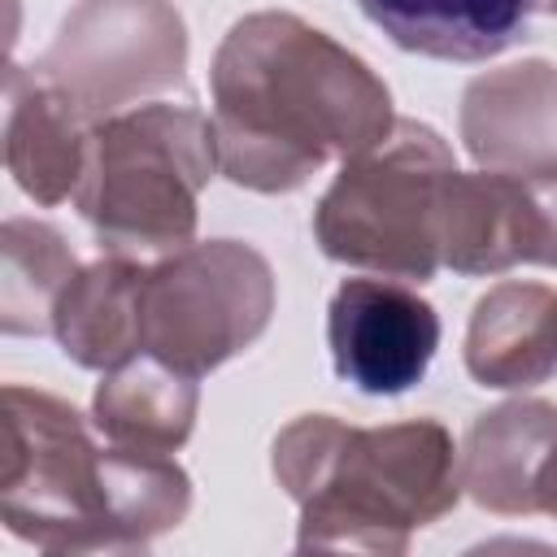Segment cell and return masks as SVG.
Listing matches in <instances>:
<instances>
[{
	"label": "cell",
	"mask_w": 557,
	"mask_h": 557,
	"mask_svg": "<svg viewBox=\"0 0 557 557\" xmlns=\"http://www.w3.org/2000/svg\"><path fill=\"white\" fill-rule=\"evenodd\" d=\"M191 479L165 453L100 448L83 413L39 387H4L0 522L44 553H131L178 527Z\"/></svg>",
	"instance_id": "obj_2"
},
{
	"label": "cell",
	"mask_w": 557,
	"mask_h": 557,
	"mask_svg": "<svg viewBox=\"0 0 557 557\" xmlns=\"http://www.w3.org/2000/svg\"><path fill=\"white\" fill-rule=\"evenodd\" d=\"M557 444V405L509 400L483 413L461 453V487L492 513H535V479Z\"/></svg>",
	"instance_id": "obj_13"
},
{
	"label": "cell",
	"mask_w": 557,
	"mask_h": 557,
	"mask_svg": "<svg viewBox=\"0 0 557 557\" xmlns=\"http://www.w3.org/2000/svg\"><path fill=\"white\" fill-rule=\"evenodd\" d=\"M187 30L170 0H83L35 74L87 117L122 113L131 100L183 78Z\"/></svg>",
	"instance_id": "obj_7"
},
{
	"label": "cell",
	"mask_w": 557,
	"mask_h": 557,
	"mask_svg": "<svg viewBox=\"0 0 557 557\" xmlns=\"http://www.w3.org/2000/svg\"><path fill=\"white\" fill-rule=\"evenodd\" d=\"M196 379L144 352L104 370L91 400V422L109 444L139 453H174L196 426Z\"/></svg>",
	"instance_id": "obj_16"
},
{
	"label": "cell",
	"mask_w": 557,
	"mask_h": 557,
	"mask_svg": "<svg viewBox=\"0 0 557 557\" xmlns=\"http://www.w3.org/2000/svg\"><path fill=\"white\" fill-rule=\"evenodd\" d=\"M405 52L435 61H487L522 39L535 0H357Z\"/></svg>",
	"instance_id": "obj_15"
},
{
	"label": "cell",
	"mask_w": 557,
	"mask_h": 557,
	"mask_svg": "<svg viewBox=\"0 0 557 557\" xmlns=\"http://www.w3.org/2000/svg\"><path fill=\"white\" fill-rule=\"evenodd\" d=\"M453 170V148L435 126L396 117L374 148L339 165L318 200L313 235L322 252L387 278L426 283L444 265L440 239Z\"/></svg>",
	"instance_id": "obj_5"
},
{
	"label": "cell",
	"mask_w": 557,
	"mask_h": 557,
	"mask_svg": "<svg viewBox=\"0 0 557 557\" xmlns=\"http://www.w3.org/2000/svg\"><path fill=\"white\" fill-rule=\"evenodd\" d=\"M535 13H557V0H535Z\"/></svg>",
	"instance_id": "obj_19"
},
{
	"label": "cell",
	"mask_w": 557,
	"mask_h": 557,
	"mask_svg": "<svg viewBox=\"0 0 557 557\" xmlns=\"http://www.w3.org/2000/svg\"><path fill=\"white\" fill-rule=\"evenodd\" d=\"M461 139L487 170L557 165V70L518 61L474 78L461 96Z\"/></svg>",
	"instance_id": "obj_10"
},
{
	"label": "cell",
	"mask_w": 557,
	"mask_h": 557,
	"mask_svg": "<svg viewBox=\"0 0 557 557\" xmlns=\"http://www.w3.org/2000/svg\"><path fill=\"white\" fill-rule=\"evenodd\" d=\"M444 265L457 274H505L557 265V165L548 170H453L444 196Z\"/></svg>",
	"instance_id": "obj_8"
},
{
	"label": "cell",
	"mask_w": 557,
	"mask_h": 557,
	"mask_svg": "<svg viewBox=\"0 0 557 557\" xmlns=\"http://www.w3.org/2000/svg\"><path fill=\"white\" fill-rule=\"evenodd\" d=\"M218 165L213 122L191 104H135L91 122L74 191L113 257L157 261L196 244V200Z\"/></svg>",
	"instance_id": "obj_4"
},
{
	"label": "cell",
	"mask_w": 557,
	"mask_h": 557,
	"mask_svg": "<svg viewBox=\"0 0 557 557\" xmlns=\"http://www.w3.org/2000/svg\"><path fill=\"white\" fill-rule=\"evenodd\" d=\"M4 244V278H0V326L9 335H44L52 331V313L70 278L78 274L65 239L30 218H9L0 231Z\"/></svg>",
	"instance_id": "obj_17"
},
{
	"label": "cell",
	"mask_w": 557,
	"mask_h": 557,
	"mask_svg": "<svg viewBox=\"0 0 557 557\" xmlns=\"http://www.w3.org/2000/svg\"><path fill=\"white\" fill-rule=\"evenodd\" d=\"M535 513L557 518V444H553V453L544 457L540 479H535Z\"/></svg>",
	"instance_id": "obj_18"
},
{
	"label": "cell",
	"mask_w": 557,
	"mask_h": 557,
	"mask_svg": "<svg viewBox=\"0 0 557 557\" xmlns=\"http://www.w3.org/2000/svg\"><path fill=\"white\" fill-rule=\"evenodd\" d=\"M144 270L148 261L109 252L70 278L52 313V335L70 361L87 370H113L144 352L139 344Z\"/></svg>",
	"instance_id": "obj_14"
},
{
	"label": "cell",
	"mask_w": 557,
	"mask_h": 557,
	"mask_svg": "<svg viewBox=\"0 0 557 557\" xmlns=\"http://www.w3.org/2000/svg\"><path fill=\"white\" fill-rule=\"evenodd\" d=\"M87 113L48 87L35 70H9V117H4V161L13 183L39 200L61 205L78 191L87 161Z\"/></svg>",
	"instance_id": "obj_11"
},
{
	"label": "cell",
	"mask_w": 557,
	"mask_h": 557,
	"mask_svg": "<svg viewBox=\"0 0 557 557\" xmlns=\"http://www.w3.org/2000/svg\"><path fill=\"white\" fill-rule=\"evenodd\" d=\"M466 370L483 387H540L557 374V292L496 283L470 313Z\"/></svg>",
	"instance_id": "obj_12"
},
{
	"label": "cell",
	"mask_w": 557,
	"mask_h": 557,
	"mask_svg": "<svg viewBox=\"0 0 557 557\" xmlns=\"http://www.w3.org/2000/svg\"><path fill=\"white\" fill-rule=\"evenodd\" d=\"M274 313L270 261L239 239L187 244L148 261L139 344L148 357L200 379L261 339Z\"/></svg>",
	"instance_id": "obj_6"
},
{
	"label": "cell",
	"mask_w": 557,
	"mask_h": 557,
	"mask_svg": "<svg viewBox=\"0 0 557 557\" xmlns=\"http://www.w3.org/2000/svg\"><path fill=\"white\" fill-rule=\"evenodd\" d=\"M326 344L344 383L366 396H400L426 374L440 318L392 278H344L326 309Z\"/></svg>",
	"instance_id": "obj_9"
},
{
	"label": "cell",
	"mask_w": 557,
	"mask_h": 557,
	"mask_svg": "<svg viewBox=\"0 0 557 557\" xmlns=\"http://www.w3.org/2000/svg\"><path fill=\"white\" fill-rule=\"evenodd\" d=\"M274 479L300 505L296 548L405 553L461 496V457L435 418L348 426L305 413L274 440Z\"/></svg>",
	"instance_id": "obj_3"
},
{
	"label": "cell",
	"mask_w": 557,
	"mask_h": 557,
	"mask_svg": "<svg viewBox=\"0 0 557 557\" xmlns=\"http://www.w3.org/2000/svg\"><path fill=\"white\" fill-rule=\"evenodd\" d=\"M218 165L248 191H296L326 161L374 148L392 126L383 78L296 13L239 17L209 70Z\"/></svg>",
	"instance_id": "obj_1"
}]
</instances>
